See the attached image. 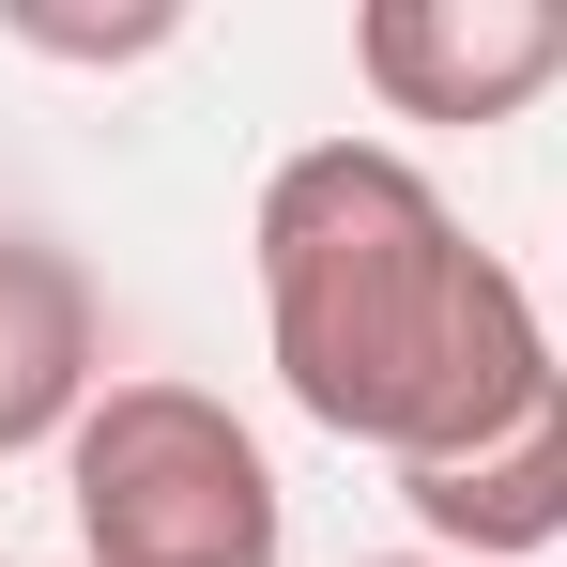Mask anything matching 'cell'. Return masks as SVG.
<instances>
[{
	"mask_svg": "<svg viewBox=\"0 0 567 567\" xmlns=\"http://www.w3.org/2000/svg\"><path fill=\"white\" fill-rule=\"evenodd\" d=\"M353 78L383 123H522L567 78V0H369Z\"/></svg>",
	"mask_w": 567,
	"mask_h": 567,
	"instance_id": "3957f363",
	"label": "cell"
},
{
	"mask_svg": "<svg viewBox=\"0 0 567 567\" xmlns=\"http://www.w3.org/2000/svg\"><path fill=\"white\" fill-rule=\"evenodd\" d=\"M93 399H107L93 277H78L47 230H0V461L78 445V414H93Z\"/></svg>",
	"mask_w": 567,
	"mask_h": 567,
	"instance_id": "277c9868",
	"label": "cell"
},
{
	"mask_svg": "<svg viewBox=\"0 0 567 567\" xmlns=\"http://www.w3.org/2000/svg\"><path fill=\"white\" fill-rule=\"evenodd\" d=\"M169 31H185V16H47V0H16V47H47V62H154V47H169Z\"/></svg>",
	"mask_w": 567,
	"mask_h": 567,
	"instance_id": "8992f818",
	"label": "cell"
},
{
	"mask_svg": "<svg viewBox=\"0 0 567 567\" xmlns=\"http://www.w3.org/2000/svg\"><path fill=\"white\" fill-rule=\"evenodd\" d=\"M246 261H261V338H277L291 414L399 475L506 445L567 383L537 338V291L383 138H307L246 215Z\"/></svg>",
	"mask_w": 567,
	"mask_h": 567,
	"instance_id": "6da1fadb",
	"label": "cell"
},
{
	"mask_svg": "<svg viewBox=\"0 0 567 567\" xmlns=\"http://www.w3.org/2000/svg\"><path fill=\"white\" fill-rule=\"evenodd\" d=\"M383 567H445V553H383Z\"/></svg>",
	"mask_w": 567,
	"mask_h": 567,
	"instance_id": "52a82bcc",
	"label": "cell"
},
{
	"mask_svg": "<svg viewBox=\"0 0 567 567\" xmlns=\"http://www.w3.org/2000/svg\"><path fill=\"white\" fill-rule=\"evenodd\" d=\"M399 506L430 522V553H445V567H522V553H553V537H567V383L506 430V445L399 475Z\"/></svg>",
	"mask_w": 567,
	"mask_h": 567,
	"instance_id": "5b68a950",
	"label": "cell"
},
{
	"mask_svg": "<svg viewBox=\"0 0 567 567\" xmlns=\"http://www.w3.org/2000/svg\"><path fill=\"white\" fill-rule=\"evenodd\" d=\"M62 491H78V567H291V491L215 383H107L62 445Z\"/></svg>",
	"mask_w": 567,
	"mask_h": 567,
	"instance_id": "7a4b0ae2",
	"label": "cell"
}]
</instances>
